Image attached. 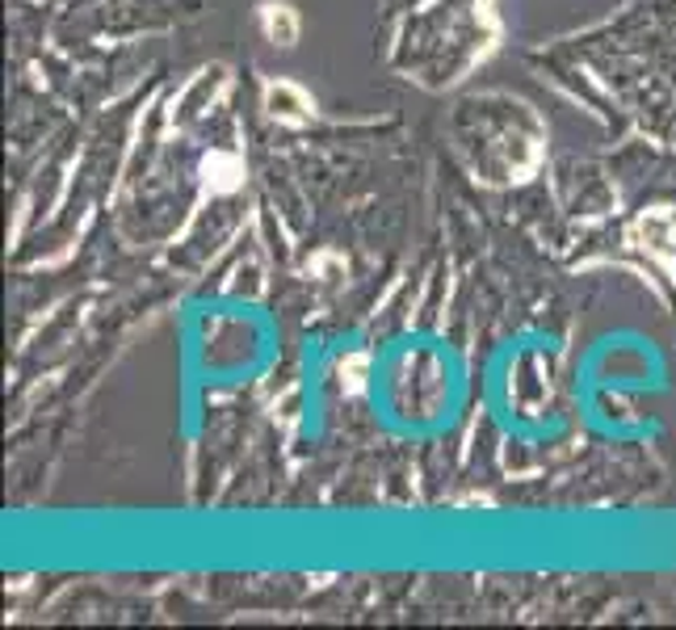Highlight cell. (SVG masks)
Listing matches in <instances>:
<instances>
[{
  "instance_id": "cell-1",
  "label": "cell",
  "mask_w": 676,
  "mask_h": 630,
  "mask_svg": "<svg viewBox=\"0 0 676 630\" xmlns=\"http://www.w3.org/2000/svg\"><path fill=\"white\" fill-rule=\"evenodd\" d=\"M265 30H269V38H278V43H295L299 22H295V13H290L286 4H269V9H265Z\"/></svg>"
}]
</instances>
